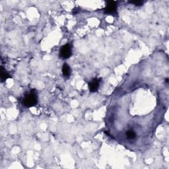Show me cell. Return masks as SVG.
<instances>
[{
	"label": "cell",
	"instance_id": "6da1fadb",
	"mask_svg": "<svg viewBox=\"0 0 169 169\" xmlns=\"http://www.w3.org/2000/svg\"><path fill=\"white\" fill-rule=\"evenodd\" d=\"M38 102V95L36 92L34 90L27 93L23 98V104L26 107H32L35 106Z\"/></svg>",
	"mask_w": 169,
	"mask_h": 169
},
{
	"label": "cell",
	"instance_id": "7a4b0ae2",
	"mask_svg": "<svg viewBox=\"0 0 169 169\" xmlns=\"http://www.w3.org/2000/svg\"><path fill=\"white\" fill-rule=\"evenodd\" d=\"M72 55V47L70 44H67L63 46L60 50V57L63 60L68 59Z\"/></svg>",
	"mask_w": 169,
	"mask_h": 169
},
{
	"label": "cell",
	"instance_id": "3957f363",
	"mask_svg": "<svg viewBox=\"0 0 169 169\" xmlns=\"http://www.w3.org/2000/svg\"><path fill=\"white\" fill-rule=\"evenodd\" d=\"M104 13L114 15L117 13V4L116 1H109L106 2V6L104 9Z\"/></svg>",
	"mask_w": 169,
	"mask_h": 169
},
{
	"label": "cell",
	"instance_id": "277c9868",
	"mask_svg": "<svg viewBox=\"0 0 169 169\" xmlns=\"http://www.w3.org/2000/svg\"><path fill=\"white\" fill-rule=\"evenodd\" d=\"M100 79H94L91 82H90L89 84V88L90 91L92 93L96 92L99 88V85H100Z\"/></svg>",
	"mask_w": 169,
	"mask_h": 169
},
{
	"label": "cell",
	"instance_id": "5b68a950",
	"mask_svg": "<svg viewBox=\"0 0 169 169\" xmlns=\"http://www.w3.org/2000/svg\"><path fill=\"white\" fill-rule=\"evenodd\" d=\"M62 74L63 77H65L66 78H68L70 77L71 74V68L68 66V64L65 63L62 67Z\"/></svg>",
	"mask_w": 169,
	"mask_h": 169
},
{
	"label": "cell",
	"instance_id": "8992f818",
	"mask_svg": "<svg viewBox=\"0 0 169 169\" xmlns=\"http://www.w3.org/2000/svg\"><path fill=\"white\" fill-rule=\"evenodd\" d=\"M11 77V76L9 75L7 71L4 68H1V82L3 81L6 80L7 79Z\"/></svg>",
	"mask_w": 169,
	"mask_h": 169
},
{
	"label": "cell",
	"instance_id": "52a82bcc",
	"mask_svg": "<svg viewBox=\"0 0 169 169\" xmlns=\"http://www.w3.org/2000/svg\"><path fill=\"white\" fill-rule=\"evenodd\" d=\"M126 135L127 136V139H135V136H136V134H135V132H134L133 130H130L127 131L126 133Z\"/></svg>",
	"mask_w": 169,
	"mask_h": 169
},
{
	"label": "cell",
	"instance_id": "ba28073f",
	"mask_svg": "<svg viewBox=\"0 0 169 169\" xmlns=\"http://www.w3.org/2000/svg\"><path fill=\"white\" fill-rule=\"evenodd\" d=\"M130 4H135V5H138V6H140L142 4H144V2L141 1H130Z\"/></svg>",
	"mask_w": 169,
	"mask_h": 169
}]
</instances>
